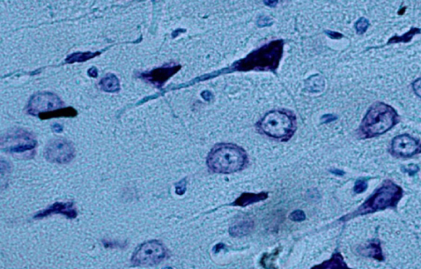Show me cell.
Returning a JSON list of instances; mask_svg holds the SVG:
<instances>
[{
  "label": "cell",
  "instance_id": "1",
  "mask_svg": "<svg viewBox=\"0 0 421 269\" xmlns=\"http://www.w3.org/2000/svg\"><path fill=\"white\" fill-rule=\"evenodd\" d=\"M399 122V116L391 105L377 102L369 108L360 126V134L363 138L383 135Z\"/></svg>",
  "mask_w": 421,
  "mask_h": 269
},
{
  "label": "cell",
  "instance_id": "12",
  "mask_svg": "<svg viewBox=\"0 0 421 269\" xmlns=\"http://www.w3.org/2000/svg\"><path fill=\"white\" fill-rule=\"evenodd\" d=\"M53 214H63L67 218L70 219H74L75 217L77 216V211L74 208V206L72 203H55L53 205L49 206L48 208L42 210L41 212L36 214L34 216V219H40V218H43V217L48 216H51Z\"/></svg>",
  "mask_w": 421,
  "mask_h": 269
},
{
  "label": "cell",
  "instance_id": "21",
  "mask_svg": "<svg viewBox=\"0 0 421 269\" xmlns=\"http://www.w3.org/2000/svg\"><path fill=\"white\" fill-rule=\"evenodd\" d=\"M370 180L369 178H362L360 180H357L354 184V192L356 194H362L363 192H365L368 188V181Z\"/></svg>",
  "mask_w": 421,
  "mask_h": 269
},
{
  "label": "cell",
  "instance_id": "28",
  "mask_svg": "<svg viewBox=\"0 0 421 269\" xmlns=\"http://www.w3.org/2000/svg\"><path fill=\"white\" fill-rule=\"evenodd\" d=\"M265 3L267 6L270 8H274L277 4H278V0H264Z\"/></svg>",
  "mask_w": 421,
  "mask_h": 269
},
{
  "label": "cell",
  "instance_id": "7",
  "mask_svg": "<svg viewBox=\"0 0 421 269\" xmlns=\"http://www.w3.org/2000/svg\"><path fill=\"white\" fill-rule=\"evenodd\" d=\"M167 250L162 244L153 240L141 244L131 258L133 266H153L164 260Z\"/></svg>",
  "mask_w": 421,
  "mask_h": 269
},
{
  "label": "cell",
  "instance_id": "2",
  "mask_svg": "<svg viewBox=\"0 0 421 269\" xmlns=\"http://www.w3.org/2000/svg\"><path fill=\"white\" fill-rule=\"evenodd\" d=\"M404 192L399 184L394 183L392 180H385L382 186L375 192L358 210L354 211L352 214H348L343 219H351L354 217L364 216L368 214L376 213L377 211L387 210V208H397V206L402 198Z\"/></svg>",
  "mask_w": 421,
  "mask_h": 269
},
{
  "label": "cell",
  "instance_id": "15",
  "mask_svg": "<svg viewBox=\"0 0 421 269\" xmlns=\"http://www.w3.org/2000/svg\"><path fill=\"white\" fill-rule=\"evenodd\" d=\"M100 86L101 90L108 92V93H115L119 91L120 85L118 78L114 74H109L105 76L104 78H101L100 82Z\"/></svg>",
  "mask_w": 421,
  "mask_h": 269
},
{
  "label": "cell",
  "instance_id": "27",
  "mask_svg": "<svg viewBox=\"0 0 421 269\" xmlns=\"http://www.w3.org/2000/svg\"><path fill=\"white\" fill-rule=\"evenodd\" d=\"M185 188H186V184H183V186H180V183L176 186V194H183V192H185Z\"/></svg>",
  "mask_w": 421,
  "mask_h": 269
},
{
  "label": "cell",
  "instance_id": "23",
  "mask_svg": "<svg viewBox=\"0 0 421 269\" xmlns=\"http://www.w3.org/2000/svg\"><path fill=\"white\" fill-rule=\"evenodd\" d=\"M403 170L404 172L408 173L409 176H414L420 170V167L416 164H411L407 166V168H403Z\"/></svg>",
  "mask_w": 421,
  "mask_h": 269
},
{
  "label": "cell",
  "instance_id": "6",
  "mask_svg": "<svg viewBox=\"0 0 421 269\" xmlns=\"http://www.w3.org/2000/svg\"><path fill=\"white\" fill-rule=\"evenodd\" d=\"M37 145L36 140L29 132L24 129H13L2 135L1 148L10 153H24L34 150Z\"/></svg>",
  "mask_w": 421,
  "mask_h": 269
},
{
  "label": "cell",
  "instance_id": "8",
  "mask_svg": "<svg viewBox=\"0 0 421 269\" xmlns=\"http://www.w3.org/2000/svg\"><path fill=\"white\" fill-rule=\"evenodd\" d=\"M44 156L50 162L60 164H68L74 158V148L70 142L63 138H56L45 148Z\"/></svg>",
  "mask_w": 421,
  "mask_h": 269
},
{
  "label": "cell",
  "instance_id": "18",
  "mask_svg": "<svg viewBox=\"0 0 421 269\" xmlns=\"http://www.w3.org/2000/svg\"><path fill=\"white\" fill-rule=\"evenodd\" d=\"M99 54H100L99 52L74 53V54H72L71 56H68V58L66 60V62H67V63H70V64H72V63H75V62H85L86 60H90V58H94L95 56H98Z\"/></svg>",
  "mask_w": 421,
  "mask_h": 269
},
{
  "label": "cell",
  "instance_id": "13",
  "mask_svg": "<svg viewBox=\"0 0 421 269\" xmlns=\"http://www.w3.org/2000/svg\"><path fill=\"white\" fill-rule=\"evenodd\" d=\"M359 252L362 256L373 258L375 260H379V262H384V260L383 250H382V248H381L380 240H372L369 244L368 246H366L365 248H361L359 250Z\"/></svg>",
  "mask_w": 421,
  "mask_h": 269
},
{
  "label": "cell",
  "instance_id": "14",
  "mask_svg": "<svg viewBox=\"0 0 421 269\" xmlns=\"http://www.w3.org/2000/svg\"><path fill=\"white\" fill-rule=\"evenodd\" d=\"M77 110L72 107H67V108H57V110H54L51 112H41L38 115V116L41 120H49V118H74L77 116Z\"/></svg>",
  "mask_w": 421,
  "mask_h": 269
},
{
  "label": "cell",
  "instance_id": "19",
  "mask_svg": "<svg viewBox=\"0 0 421 269\" xmlns=\"http://www.w3.org/2000/svg\"><path fill=\"white\" fill-rule=\"evenodd\" d=\"M250 228H251L250 224L243 222L242 224L236 225L235 227H233L230 230V233L233 236L245 235L247 232H250Z\"/></svg>",
  "mask_w": 421,
  "mask_h": 269
},
{
  "label": "cell",
  "instance_id": "5",
  "mask_svg": "<svg viewBox=\"0 0 421 269\" xmlns=\"http://www.w3.org/2000/svg\"><path fill=\"white\" fill-rule=\"evenodd\" d=\"M259 128L270 137L287 140L295 132V121L287 113L273 110L264 116L259 123Z\"/></svg>",
  "mask_w": 421,
  "mask_h": 269
},
{
  "label": "cell",
  "instance_id": "30",
  "mask_svg": "<svg viewBox=\"0 0 421 269\" xmlns=\"http://www.w3.org/2000/svg\"><path fill=\"white\" fill-rule=\"evenodd\" d=\"M332 172L336 174V175H339V176H343L344 172H341V170H332Z\"/></svg>",
  "mask_w": 421,
  "mask_h": 269
},
{
  "label": "cell",
  "instance_id": "20",
  "mask_svg": "<svg viewBox=\"0 0 421 269\" xmlns=\"http://www.w3.org/2000/svg\"><path fill=\"white\" fill-rule=\"evenodd\" d=\"M369 25H370V23H369V20L362 17V18L359 19L356 22L355 25H354V28L356 30L357 34H364L366 31H367V30L369 28Z\"/></svg>",
  "mask_w": 421,
  "mask_h": 269
},
{
  "label": "cell",
  "instance_id": "25",
  "mask_svg": "<svg viewBox=\"0 0 421 269\" xmlns=\"http://www.w3.org/2000/svg\"><path fill=\"white\" fill-rule=\"evenodd\" d=\"M325 33L328 34L330 38H333V39H340V38H343V34H339L337 32H333V31H325Z\"/></svg>",
  "mask_w": 421,
  "mask_h": 269
},
{
  "label": "cell",
  "instance_id": "17",
  "mask_svg": "<svg viewBox=\"0 0 421 269\" xmlns=\"http://www.w3.org/2000/svg\"><path fill=\"white\" fill-rule=\"evenodd\" d=\"M421 28H412L407 33H406L405 34H403L401 36H392V38H390L389 39V41L387 42V44L384 45V46H386V45H391L393 44H399V42H405V44H407V42H409L412 41V39L414 38V36H415L416 34H421Z\"/></svg>",
  "mask_w": 421,
  "mask_h": 269
},
{
  "label": "cell",
  "instance_id": "16",
  "mask_svg": "<svg viewBox=\"0 0 421 269\" xmlns=\"http://www.w3.org/2000/svg\"><path fill=\"white\" fill-rule=\"evenodd\" d=\"M267 196H268L267 194H244L240 198H237V200L234 203V205L245 206L255 202H262L265 198H267Z\"/></svg>",
  "mask_w": 421,
  "mask_h": 269
},
{
  "label": "cell",
  "instance_id": "11",
  "mask_svg": "<svg viewBox=\"0 0 421 269\" xmlns=\"http://www.w3.org/2000/svg\"><path fill=\"white\" fill-rule=\"evenodd\" d=\"M181 69V66L177 64H165L162 68H156L148 72H144L140 76L143 80L155 85L157 88H161L168 78L175 74Z\"/></svg>",
  "mask_w": 421,
  "mask_h": 269
},
{
  "label": "cell",
  "instance_id": "4",
  "mask_svg": "<svg viewBox=\"0 0 421 269\" xmlns=\"http://www.w3.org/2000/svg\"><path fill=\"white\" fill-rule=\"evenodd\" d=\"M246 162V153L241 148L232 144L218 145L207 157L209 168L213 172L225 174L242 170Z\"/></svg>",
  "mask_w": 421,
  "mask_h": 269
},
{
  "label": "cell",
  "instance_id": "29",
  "mask_svg": "<svg viewBox=\"0 0 421 269\" xmlns=\"http://www.w3.org/2000/svg\"><path fill=\"white\" fill-rule=\"evenodd\" d=\"M88 74H89V76H91V77H93V78H95V77H97V76H98V72H97L96 69H95V68H91L89 71H88Z\"/></svg>",
  "mask_w": 421,
  "mask_h": 269
},
{
  "label": "cell",
  "instance_id": "22",
  "mask_svg": "<svg viewBox=\"0 0 421 269\" xmlns=\"http://www.w3.org/2000/svg\"><path fill=\"white\" fill-rule=\"evenodd\" d=\"M305 214L303 213L301 210H296L290 214L291 220H295V222H302V220H305Z\"/></svg>",
  "mask_w": 421,
  "mask_h": 269
},
{
  "label": "cell",
  "instance_id": "3",
  "mask_svg": "<svg viewBox=\"0 0 421 269\" xmlns=\"http://www.w3.org/2000/svg\"><path fill=\"white\" fill-rule=\"evenodd\" d=\"M282 40L273 41L254 50L243 60H239L233 66L235 71L250 70H272L275 71L283 54Z\"/></svg>",
  "mask_w": 421,
  "mask_h": 269
},
{
  "label": "cell",
  "instance_id": "10",
  "mask_svg": "<svg viewBox=\"0 0 421 269\" xmlns=\"http://www.w3.org/2000/svg\"><path fill=\"white\" fill-rule=\"evenodd\" d=\"M63 102L52 93L35 94L30 99L27 112L31 115H39L41 112H51L63 106Z\"/></svg>",
  "mask_w": 421,
  "mask_h": 269
},
{
  "label": "cell",
  "instance_id": "24",
  "mask_svg": "<svg viewBox=\"0 0 421 269\" xmlns=\"http://www.w3.org/2000/svg\"><path fill=\"white\" fill-rule=\"evenodd\" d=\"M413 90H414L415 94L421 98V78H419L414 80L413 83Z\"/></svg>",
  "mask_w": 421,
  "mask_h": 269
},
{
  "label": "cell",
  "instance_id": "26",
  "mask_svg": "<svg viewBox=\"0 0 421 269\" xmlns=\"http://www.w3.org/2000/svg\"><path fill=\"white\" fill-rule=\"evenodd\" d=\"M266 19H267V17H260V19L258 20V22H257V24L261 22L262 24H260L258 26H269L270 25V18L267 20H265Z\"/></svg>",
  "mask_w": 421,
  "mask_h": 269
},
{
  "label": "cell",
  "instance_id": "9",
  "mask_svg": "<svg viewBox=\"0 0 421 269\" xmlns=\"http://www.w3.org/2000/svg\"><path fill=\"white\" fill-rule=\"evenodd\" d=\"M421 153V142L410 135H399L392 140L391 154L393 156L409 158Z\"/></svg>",
  "mask_w": 421,
  "mask_h": 269
}]
</instances>
